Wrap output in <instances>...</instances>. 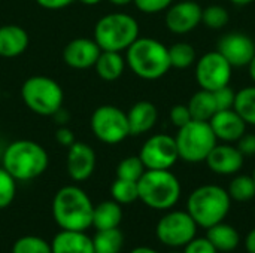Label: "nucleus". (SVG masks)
I'll list each match as a JSON object with an SVG mask.
<instances>
[{"instance_id":"1a4fd4ad","label":"nucleus","mask_w":255,"mask_h":253,"mask_svg":"<svg viewBox=\"0 0 255 253\" xmlns=\"http://www.w3.org/2000/svg\"><path fill=\"white\" fill-rule=\"evenodd\" d=\"M91 133L106 145H118L130 136L127 113L114 104L99 106L90 118Z\"/></svg>"},{"instance_id":"20e7f679","label":"nucleus","mask_w":255,"mask_h":253,"mask_svg":"<svg viewBox=\"0 0 255 253\" xmlns=\"http://www.w3.org/2000/svg\"><path fill=\"white\" fill-rule=\"evenodd\" d=\"M232 207L227 189L218 185H202L196 188L187 200V212L197 227L205 230L223 222Z\"/></svg>"},{"instance_id":"9b49d317","label":"nucleus","mask_w":255,"mask_h":253,"mask_svg":"<svg viewBox=\"0 0 255 253\" xmlns=\"http://www.w3.org/2000/svg\"><path fill=\"white\" fill-rule=\"evenodd\" d=\"M232 75L233 67L217 49L206 52L196 61V81L202 89L217 91L230 85Z\"/></svg>"},{"instance_id":"a19ab883","label":"nucleus","mask_w":255,"mask_h":253,"mask_svg":"<svg viewBox=\"0 0 255 253\" xmlns=\"http://www.w3.org/2000/svg\"><path fill=\"white\" fill-rule=\"evenodd\" d=\"M40 7L48 9V10H58V9H64L69 4H72L75 0H34Z\"/></svg>"},{"instance_id":"a211bd4d","label":"nucleus","mask_w":255,"mask_h":253,"mask_svg":"<svg viewBox=\"0 0 255 253\" xmlns=\"http://www.w3.org/2000/svg\"><path fill=\"white\" fill-rule=\"evenodd\" d=\"M215 137L224 143L238 142L247 133V122L235 109L218 110L209 121Z\"/></svg>"},{"instance_id":"f03ea898","label":"nucleus","mask_w":255,"mask_h":253,"mask_svg":"<svg viewBox=\"0 0 255 253\" xmlns=\"http://www.w3.org/2000/svg\"><path fill=\"white\" fill-rule=\"evenodd\" d=\"M49 166L46 149L33 140H15L3 152L1 167L15 180H33L42 176Z\"/></svg>"},{"instance_id":"6ab92c4d","label":"nucleus","mask_w":255,"mask_h":253,"mask_svg":"<svg viewBox=\"0 0 255 253\" xmlns=\"http://www.w3.org/2000/svg\"><path fill=\"white\" fill-rule=\"evenodd\" d=\"M130 136H142L151 131L158 119V110L154 103L148 100H140L134 103L127 112Z\"/></svg>"},{"instance_id":"f704fd0d","label":"nucleus","mask_w":255,"mask_h":253,"mask_svg":"<svg viewBox=\"0 0 255 253\" xmlns=\"http://www.w3.org/2000/svg\"><path fill=\"white\" fill-rule=\"evenodd\" d=\"M215 95V101H217V107L218 110H226V109H233L235 106V98H236V91L230 86L226 85L217 91H212Z\"/></svg>"},{"instance_id":"393cba45","label":"nucleus","mask_w":255,"mask_h":253,"mask_svg":"<svg viewBox=\"0 0 255 253\" xmlns=\"http://www.w3.org/2000/svg\"><path fill=\"white\" fill-rule=\"evenodd\" d=\"M187 106L190 109V113H191L193 119H196V121L209 122L211 118L218 112L214 92L202 89V88H200V91L193 94V97L190 98Z\"/></svg>"},{"instance_id":"dca6fc26","label":"nucleus","mask_w":255,"mask_h":253,"mask_svg":"<svg viewBox=\"0 0 255 253\" xmlns=\"http://www.w3.org/2000/svg\"><path fill=\"white\" fill-rule=\"evenodd\" d=\"M102 49L96 43L94 39L88 37H76L72 39L63 49L64 63L76 70H85L94 67Z\"/></svg>"},{"instance_id":"4468645a","label":"nucleus","mask_w":255,"mask_h":253,"mask_svg":"<svg viewBox=\"0 0 255 253\" xmlns=\"http://www.w3.org/2000/svg\"><path fill=\"white\" fill-rule=\"evenodd\" d=\"M202 6L194 0L172 3L166 9L164 24L175 34H187L202 24Z\"/></svg>"},{"instance_id":"72a5a7b5","label":"nucleus","mask_w":255,"mask_h":253,"mask_svg":"<svg viewBox=\"0 0 255 253\" xmlns=\"http://www.w3.org/2000/svg\"><path fill=\"white\" fill-rule=\"evenodd\" d=\"M16 194V180L0 167V210L12 204Z\"/></svg>"},{"instance_id":"c03bdc74","label":"nucleus","mask_w":255,"mask_h":253,"mask_svg":"<svg viewBox=\"0 0 255 253\" xmlns=\"http://www.w3.org/2000/svg\"><path fill=\"white\" fill-rule=\"evenodd\" d=\"M247 67H248V72H250V76H251L253 82L255 84V55L253 57V60L250 61V64Z\"/></svg>"},{"instance_id":"bb28decb","label":"nucleus","mask_w":255,"mask_h":253,"mask_svg":"<svg viewBox=\"0 0 255 253\" xmlns=\"http://www.w3.org/2000/svg\"><path fill=\"white\" fill-rule=\"evenodd\" d=\"M169 60L173 69H188L197 61V52L188 42H176L169 46Z\"/></svg>"},{"instance_id":"9d476101","label":"nucleus","mask_w":255,"mask_h":253,"mask_svg":"<svg viewBox=\"0 0 255 253\" xmlns=\"http://www.w3.org/2000/svg\"><path fill=\"white\" fill-rule=\"evenodd\" d=\"M197 233V224L188 212L172 210L160 218L155 227V236L167 248H184Z\"/></svg>"},{"instance_id":"09e8293b","label":"nucleus","mask_w":255,"mask_h":253,"mask_svg":"<svg viewBox=\"0 0 255 253\" xmlns=\"http://www.w3.org/2000/svg\"><path fill=\"white\" fill-rule=\"evenodd\" d=\"M253 179H254V182H255V167H254V171H253Z\"/></svg>"},{"instance_id":"4c0bfd02","label":"nucleus","mask_w":255,"mask_h":253,"mask_svg":"<svg viewBox=\"0 0 255 253\" xmlns=\"http://www.w3.org/2000/svg\"><path fill=\"white\" fill-rule=\"evenodd\" d=\"M184 253H218L206 237H194L184 246Z\"/></svg>"},{"instance_id":"58836bf2","label":"nucleus","mask_w":255,"mask_h":253,"mask_svg":"<svg viewBox=\"0 0 255 253\" xmlns=\"http://www.w3.org/2000/svg\"><path fill=\"white\" fill-rule=\"evenodd\" d=\"M238 149L242 152L244 157H253L255 155V134L253 133H245L238 142Z\"/></svg>"},{"instance_id":"6e6552de","label":"nucleus","mask_w":255,"mask_h":253,"mask_svg":"<svg viewBox=\"0 0 255 253\" xmlns=\"http://www.w3.org/2000/svg\"><path fill=\"white\" fill-rule=\"evenodd\" d=\"M179 160L196 164L206 161L208 155L218 143L211 124L206 121H190L187 125L178 128L175 136Z\"/></svg>"},{"instance_id":"423d86ee","label":"nucleus","mask_w":255,"mask_h":253,"mask_svg":"<svg viewBox=\"0 0 255 253\" xmlns=\"http://www.w3.org/2000/svg\"><path fill=\"white\" fill-rule=\"evenodd\" d=\"M137 188L139 200L154 210H169L181 198V183L170 170H146Z\"/></svg>"},{"instance_id":"7c9ffc66","label":"nucleus","mask_w":255,"mask_h":253,"mask_svg":"<svg viewBox=\"0 0 255 253\" xmlns=\"http://www.w3.org/2000/svg\"><path fill=\"white\" fill-rule=\"evenodd\" d=\"M230 21L229 10L221 4H209L202 9V24L211 30H221Z\"/></svg>"},{"instance_id":"f8f14e48","label":"nucleus","mask_w":255,"mask_h":253,"mask_svg":"<svg viewBox=\"0 0 255 253\" xmlns=\"http://www.w3.org/2000/svg\"><path fill=\"white\" fill-rule=\"evenodd\" d=\"M139 158L146 170H170L179 160L175 137L154 134L140 148Z\"/></svg>"},{"instance_id":"c756f323","label":"nucleus","mask_w":255,"mask_h":253,"mask_svg":"<svg viewBox=\"0 0 255 253\" xmlns=\"http://www.w3.org/2000/svg\"><path fill=\"white\" fill-rule=\"evenodd\" d=\"M111 195H112V200L121 206L123 204H131V203L137 201L139 200L137 182L117 177V180L111 186Z\"/></svg>"},{"instance_id":"5701e85b","label":"nucleus","mask_w":255,"mask_h":253,"mask_svg":"<svg viewBox=\"0 0 255 253\" xmlns=\"http://www.w3.org/2000/svg\"><path fill=\"white\" fill-rule=\"evenodd\" d=\"M94 69L100 79L106 82H114L123 76L126 69V58L121 55V52L102 51L94 64Z\"/></svg>"},{"instance_id":"4be33fe9","label":"nucleus","mask_w":255,"mask_h":253,"mask_svg":"<svg viewBox=\"0 0 255 253\" xmlns=\"http://www.w3.org/2000/svg\"><path fill=\"white\" fill-rule=\"evenodd\" d=\"M121 221H123V209L121 204H118L117 201L106 200L94 206L91 227H94L96 231L120 228Z\"/></svg>"},{"instance_id":"39448f33","label":"nucleus","mask_w":255,"mask_h":253,"mask_svg":"<svg viewBox=\"0 0 255 253\" xmlns=\"http://www.w3.org/2000/svg\"><path fill=\"white\" fill-rule=\"evenodd\" d=\"M139 37V22L124 12H112L102 16L94 25V40L102 51H127Z\"/></svg>"},{"instance_id":"de8ad7c7","label":"nucleus","mask_w":255,"mask_h":253,"mask_svg":"<svg viewBox=\"0 0 255 253\" xmlns=\"http://www.w3.org/2000/svg\"><path fill=\"white\" fill-rule=\"evenodd\" d=\"M78 1L85 4V6H94V4H99L102 0H78Z\"/></svg>"},{"instance_id":"f3484780","label":"nucleus","mask_w":255,"mask_h":253,"mask_svg":"<svg viewBox=\"0 0 255 253\" xmlns=\"http://www.w3.org/2000/svg\"><path fill=\"white\" fill-rule=\"evenodd\" d=\"M205 163L208 164L211 171L221 176H232L242 170L245 157L238 149V146H233L230 143H217Z\"/></svg>"},{"instance_id":"49530a36","label":"nucleus","mask_w":255,"mask_h":253,"mask_svg":"<svg viewBox=\"0 0 255 253\" xmlns=\"http://www.w3.org/2000/svg\"><path fill=\"white\" fill-rule=\"evenodd\" d=\"M230 1L236 6H247V4H251L255 0H230Z\"/></svg>"},{"instance_id":"79ce46f5","label":"nucleus","mask_w":255,"mask_h":253,"mask_svg":"<svg viewBox=\"0 0 255 253\" xmlns=\"http://www.w3.org/2000/svg\"><path fill=\"white\" fill-rule=\"evenodd\" d=\"M245 248L248 253H255V228L251 230L245 239Z\"/></svg>"},{"instance_id":"ea45409f","label":"nucleus","mask_w":255,"mask_h":253,"mask_svg":"<svg viewBox=\"0 0 255 253\" xmlns=\"http://www.w3.org/2000/svg\"><path fill=\"white\" fill-rule=\"evenodd\" d=\"M55 140H57L58 145L66 146V148H69L70 145H73V143L76 142V140H75L73 131H72L70 128H67V127H60V128H57V131H55Z\"/></svg>"},{"instance_id":"b1692460","label":"nucleus","mask_w":255,"mask_h":253,"mask_svg":"<svg viewBox=\"0 0 255 253\" xmlns=\"http://www.w3.org/2000/svg\"><path fill=\"white\" fill-rule=\"evenodd\" d=\"M206 239L218 252H233L241 245V236L238 230L229 224H224V221L208 228Z\"/></svg>"},{"instance_id":"ddd939ff","label":"nucleus","mask_w":255,"mask_h":253,"mask_svg":"<svg viewBox=\"0 0 255 253\" xmlns=\"http://www.w3.org/2000/svg\"><path fill=\"white\" fill-rule=\"evenodd\" d=\"M217 51L235 67H247L255 55L254 39L241 31L226 33L217 42Z\"/></svg>"},{"instance_id":"473e14b6","label":"nucleus","mask_w":255,"mask_h":253,"mask_svg":"<svg viewBox=\"0 0 255 253\" xmlns=\"http://www.w3.org/2000/svg\"><path fill=\"white\" fill-rule=\"evenodd\" d=\"M12 253H52L51 252V245L37 237V236H24L18 239L13 246Z\"/></svg>"},{"instance_id":"f257e3e1","label":"nucleus","mask_w":255,"mask_h":253,"mask_svg":"<svg viewBox=\"0 0 255 253\" xmlns=\"http://www.w3.org/2000/svg\"><path fill=\"white\" fill-rule=\"evenodd\" d=\"M94 204L79 186L60 188L52 200V218L66 231H87L93 225Z\"/></svg>"},{"instance_id":"2f4dec72","label":"nucleus","mask_w":255,"mask_h":253,"mask_svg":"<svg viewBox=\"0 0 255 253\" xmlns=\"http://www.w3.org/2000/svg\"><path fill=\"white\" fill-rule=\"evenodd\" d=\"M145 171H146V169H145L142 160L139 158V155L127 157V158L121 160L120 164L117 166V177L118 179L137 182Z\"/></svg>"},{"instance_id":"e433bc0d","label":"nucleus","mask_w":255,"mask_h":253,"mask_svg":"<svg viewBox=\"0 0 255 253\" xmlns=\"http://www.w3.org/2000/svg\"><path fill=\"white\" fill-rule=\"evenodd\" d=\"M136 7L143 13H157L166 10L173 0H133Z\"/></svg>"},{"instance_id":"aec40b11","label":"nucleus","mask_w":255,"mask_h":253,"mask_svg":"<svg viewBox=\"0 0 255 253\" xmlns=\"http://www.w3.org/2000/svg\"><path fill=\"white\" fill-rule=\"evenodd\" d=\"M28 33L18 24H4L0 27V57L15 58L28 48Z\"/></svg>"},{"instance_id":"c9c22d12","label":"nucleus","mask_w":255,"mask_h":253,"mask_svg":"<svg viewBox=\"0 0 255 253\" xmlns=\"http://www.w3.org/2000/svg\"><path fill=\"white\" fill-rule=\"evenodd\" d=\"M169 119H170L172 125H175L176 128H181L184 125H187L190 121H193V116H191L187 104H175V106H172V109L169 112Z\"/></svg>"},{"instance_id":"37998d69","label":"nucleus","mask_w":255,"mask_h":253,"mask_svg":"<svg viewBox=\"0 0 255 253\" xmlns=\"http://www.w3.org/2000/svg\"><path fill=\"white\" fill-rule=\"evenodd\" d=\"M130 253H160L157 252L155 249H151V248H146V246H139V248H134Z\"/></svg>"},{"instance_id":"a18cd8bd","label":"nucleus","mask_w":255,"mask_h":253,"mask_svg":"<svg viewBox=\"0 0 255 253\" xmlns=\"http://www.w3.org/2000/svg\"><path fill=\"white\" fill-rule=\"evenodd\" d=\"M109 1L115 6H127V4L133 3V0H109Z\"/></svg>"},{"instance_id":"0eeeda50","label":"nucleus","mask_w":255,"mask_h":253,"mask_svg":"<svg viewBox=\"0 0 255 253\" xmlns=\"http://www.w3.org/2000/svg\"><path fill=\"white\" fill-rule=\"evenodd\" d=\"M21 98L33 113L52 116L63 107L64 92L60 84L52 78L36 75L24 81L21 86Z\"/></svg>"},{"instance_id":"412c9836","label":"nucleus","mask_w":255,"mask_h":253,"mask_svg":"<svg viewBox=\"0 0 255 253\" xmlns=\"http://www.w3.org/2000/svg\"><path fill=\"white\" fill-rule=\"evenodd\" d=\"M52 253H94L93 239L84 231H66L61 230L51 243Z\"/></svg>"},{"instance_id":"2eb2a0df","label":"nucleus","mask_w":255,"mask_h":253,"mask_svg":"<svg viewBox=\"0 0 255 253\" xmlns=\"http://www.w3.org/2000/svg\"><path fill=\"white\" fill-rule=\"evenodd\" d=\"M96 163H97V157L90 145L84 142H75L67 148L66 169L72 180L75 182L88 180L96 170Z\"/></svg>"},{"instance_id":"a878e982","label":"nucleus","mask_w":255,"mask_h":253,"mask_svg":"<svg viewBox=\"0 0 255 253\" xmlns=\"http://www.w3.org/2000/svg\"><path fill=\"white\" fill-rule=\"evenodd\" d=\"M124 246V236L120 228L97 231L93 237L94 253H120Z\"/></svg>"},{"instance_id":"c85d7f7f","label":"nucleus","mask_w":255,"mask_h":253,"mask_svg":"<svg viewBox=\"0 0 255 253\" xmlns=\"http://www.w3.org/2000/svg\"><path fill=\"white\" fill-rule=\"evenodd\" d=\"M232 201L238 203H247L255 198V182L253 176L248 174H239L233 177V180L229 185L227 189Z\"/></svg>"},{"instance_id":"7ed1b4c3","label":"nucleus","mask_w":255,"mask_h":253,"mask_svg":"<svg viewBox=\"0 0 255 253\" xmlns=\"http://www.w3.org/2000/svg\"><path fill=\"white\" fill-rule=\"evenodd\" d=\"M126 64L145 81H157L172 69L169 48L154 37H137L126 51Z\"/></svg>"},{"instance_id":"cd10ccee","label":"nucleus","mask_w":255,"mask_h":253,"mask_svg":"<svg viewBox=\"0 0 255 253\" xmlns=\"http://www.w3.org/2000/svg\"><path fill=\"white\" fill-rule=\"evenodd\" d=\"M233 109L241 115V118L247 122V125L255 127V85L245 86L236 92Z\"/></svg>"}]
</instances>
